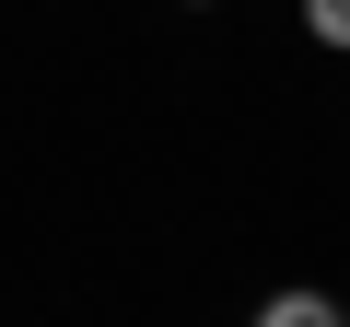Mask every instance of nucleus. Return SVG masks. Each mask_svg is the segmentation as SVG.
<instances>
[{"mask_svg":"<svg viewBox=\"0 0 350 327\" xmlns=\"http://www.w3.org/2000/svg\"><path fill=\"white\" fill-rule=\"evenodd\" d=\"M257 327H350V315H338L327 292H269V304H257Z\"/></svg>","mask_w":350,"mask_h":327,"instance_id":"f257e3e1","label":"nucleus"},{"mask_svg":"<svg viewBox=\"0 0 350 327\" xmlns=\"http://www.w3.org/2000/svg\"><path fill=\"white\" fill-rule=\"evenodd\" d=\"M304 24H315L327 47H350V0H304Z\"/></svg>","mask_w":350,"mask_h":327,"instance_id":"f03ea898","label":"nucleus"}]
</instances>
